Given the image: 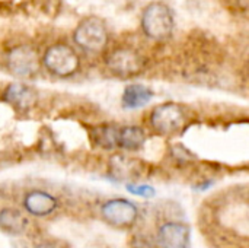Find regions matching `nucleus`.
<instances>
[{"label":"nucleus","mask_w":249,"mask_h":248,"mask_svg":"<svg viewBox=\"0 0 249 248\" xmlns=\"http://www.w3.org/2000/svg\"><path fill=\"white\" fill-rule=\"evenodd\" d=\"M175 20L171 7L163 1H153L142 13V29L155 41H165L174 32Z\"/></svg>","instance_id":"f257e3e1"},{"label":"nucleus","mask_w":249,"mask_h":248,"mask_svg":"<svg viewBox=\"0 0 249 248\" xmlns=\"http://www.w3.org/2000/svg\"><path fill=\"white\" fill-rule=\"evenodd\" d=\"M73 41L88 53H101L108 44V29L105 22L96 16L82 19L74 28Z\"/></svg>","instance_id":"f03ea898"},{"label":"nucleus","mask_w":249,"mask_h":248,"mask_svg":"<svg viewBox=\"0 0 249 248\" xmlns=\"http://www.w3.org/2000/svg\"><path fill=\"white\" fill-rule=\"evenodd\" d=\"M42 64L50 73L60 77H67L77 72L80 60L74 48L67 44L58 42L45 50L42 56Z\"/></svg>","instance_id":"7ed1b4c3"},{"label":"nucleus","mask_w":249,"mask_h":248,"mask_svg":"<svg viewBox=\"0 0 249 248\" xmlns=\"http://www.w3.org/2000/svg\"><path fill=\"white\" fill-rule=\"evenodd\" d=\"M6 66L10 73L19 77H32L39 72L41 58L38 51L28 44L16 45L6 56Z\"/></svg>","instance_id":"20e7f679"},{"label":"nucleus","mask_w":249,"mask_h":248,"mask_svg":"<svg viewBox=\"0 0 249 248\" xmlns=\"http://www.w3.org/2000/svg\"><path fill=\"white\" fill-rule=\"evenodd\" d=\"M107 67L120 77H131L139 75L144 67V58L139 51L127 47L112 50L107 57Z\"/></svg>","instance_id":"39448f33"},{"label":"nucleus","mask_w":249,"mask_h":248,"mask_svg":"<svg viewBox=\"0 0 249 248\" xmlns=\"http://www.w3.org/2000/svg\"><path fill=\"white\" fill-rule=\"evenodd\" d=\"M185 121L184 110L175 102H165L158 105L150 114V123L155 130L162 134H171L182 129Z\"/></svg>","instance_id":"423d86ee"},{"label":"nucleus","mask_w":249,"mask_h":248,"mask_svg":"<svg viewBox=\"0 0 249 248\" xmlns=\"http://www.w3.org/2000/svg\"><path fill=\"white\" fill-rule=\"evenodd\" d=\"M101 215L105 222L112 227H130L139 216L137 206L127 199H111L101 208Z\"/></svg>","instance_id":"0eeeda50"},{"label":"nucleus","mask_w":249,"mask_h":248,"mask_svg":"<svg viewBox=\"0 0 249 248\" xmlns=\"http://www.w3.org/2000/svg\"><path fill=\"white\" fill-rule=\"evenodd\" d=\"M158 237L162 248H188L191 229L187 224L166 222L160 227Z\"/></svg>","instance_id":"6e6552de"},{"label":"nucleus","mask_w":249,"mask_h":248,"mask_svg":"<svg viewBox=\"0 0 249 248\" xmlns=\"http://www.w3.org/2000/svg\"><path fill=\"white\" fill-rule=\"evenodd\" d=\"M57 199L42 190H32L23 197V208L32 216H48L57 209Z\"/></svg>","instance_id":"1a4fd4ad"},{"label":"nucleus","mask_w":249,"mask_h":248,"mask_svg":"<svg viewBox=\"0 0 249 248\" xmlns=\"http://www.w3.org/2000/svg\"><path fill=\"white\" fill-rule=\"evenodd\" d=\"M3 99L19 111H26L32 108L36 102V94L32 88L22 83H10L4 92Z\"/></svg>","instance_id":"9d476101"},{"label":"nucleus","mask_w":249,"mask_h":248,"mask_svg":"<svg viewBox=\"0 0 249 248\" xmlns=\"http://www.w3.org/2000/svg\"><path fill=\"white\" fill-rule=\"evenodd\" d=\"M153 95L155 94L149 86L133 83V85L125 86L123 96H121V102H123V107L127 110H139L147 105L152 101Z\"/></svg>","instance_id":"9b49d317"},{"label":"nucleus","mask_w":249,"mask_h":248,"mask_svg":"<svg viewBox=\"0 0 249 248\" xmlns=\"http://www.w3.org/2000/svg\"><path fill=\"white\" fill-rule=\"evenodd\" d=\"M28 228V219L18 209L0 210V231L9 235H20Z\"/></svg>","instance_id":"f8f14e48"},{"label":"nucleus","mask_w":249,"mask_h":248,"mask_svg":"<svg viewBox=\"0 0 249 248\" xmlns=\"http://www.w3.org/2000/svg\"><path fill=\"white\" fill-rule=\"evenodd\" d=\"M146 142L143 129L137 126H125L117 130V146L125 151H137Z\"/></svg>","instance_id":"ddd939ff"},{"label":"nucleus","mask_w":249,"mask_h":248,"mask_svg":"<svg viewBox=\"0 0 249 248\" xmlns=\"http://www.w3.org/2000/svg\"><path fill=\"white\" fill-rule=\"evenodd\" d=\"M109 168L112 177L117 180H131L139 174V167L136 165V161L121 155H115L111 158Z\"/></svg>","instance_id":"4468645a"},{"label":"nucleus","mask_w":249,"mask_h":248,"mask_svg":"<svg viewBox=\"0 0 249 248\" xmlns=\"http://www.w3.org/2000/svg\"><path fill=\"white\" fill-rule=\"evenodd\" d=\"M98 143L104 148L117 146V130L112 127H105L98 130Z\"/></svg>","instance_id":"2eb2a0df"},{"label":"nucleus","mask_w":249,"mask_h":248,"mask_svg":"<svg viewBox=\"0 0 249 248\" xmlns=\"http://www.w3.org/2000/svg\"><path fill=\"white\" fill-rule=\"evenodd\" d=\"M127 190L128 193L139 196V197H144V199H152L156 194L155 189L147 184H127Z\"/></svg>","instance_id":"dca6fc26"},{"label":"nucleus","mask_w":249,"mask_h":248,"mask_svg":"<svg viewBox=\"0 0 249 248\" xmlns=\"http://www.w3.org/2000/svg\"><path fill=\"white\" fill-rule=\"evenodd\" d=\"M36 248H54L53 246H50V244H41V246H38Z\"/></svg>","instance_id":"f3484780"}]
</instances>
